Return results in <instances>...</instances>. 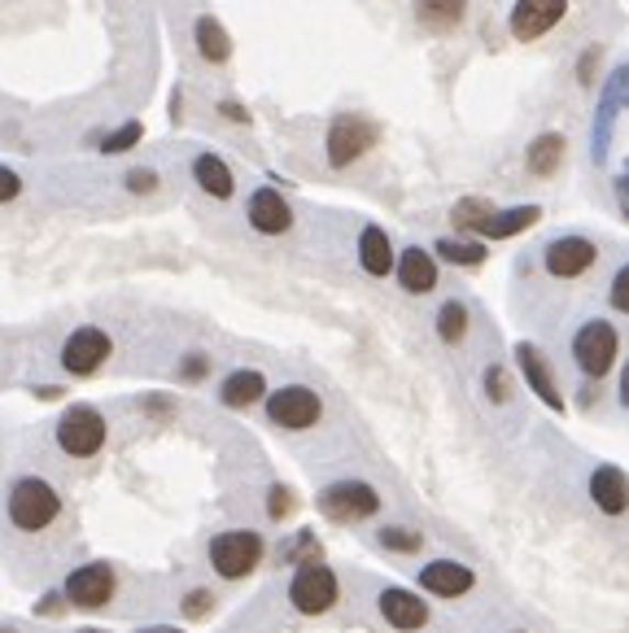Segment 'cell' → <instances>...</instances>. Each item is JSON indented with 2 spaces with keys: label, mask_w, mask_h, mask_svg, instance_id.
<instances>
[{
  "label": "cell",
  "mask_w": 629,
  "mask_h": 633,
  "mask_svg": "<svg viewBox=\"0 0 629 633\" xmlns=\"http://www.w3.org/2000/svg\"><path fill=\"white\" fill-rule=\"evenodd\" d=\"M420 586L433 590V595H442V599H455V595H468V590H472V568L450 564V560H437V564H428V568L420 573Z\"/></svg>",
  "instance_id": "cell-15"
},
{
  "label": "cell",
  "mask_w": 629,
  "mask_h": 633,
  "mask_svg": "<svg viewBox=\"0 0 629 633\" xmlns=\"http://www.w3.org/2000/svg\"><path fill=\"white\" fill-rule=\"evenodd\" d=\"M376 507H380V498H376V490L363 485V481H336V485H328V490L319 494V511H323L328 520H336V525L367 520Z\"/></svg>",
  "instance_id": "cell-5"
},
{
  "label": "cell",
  "mask_w": 629,
  "mask_h": 633,
  "mask_svg": "<svg viewBox=\"0 0 629 633\" xmlns=\"http://www.w3.org/2000/svg\"><path fill=\"white\" fill-rule=\"evenodd\" d=\"M464 9H468V0H420L415 4L420 22H428V26H455L464 18Z\"/></svg>",
  "instance_id": "cell-25"
},
{
  "label": "cell",
  "mask_w": 629,
  "mask_h": 633,
  "mask_svg": "<svg viewBox=\"0 0 629 633\" xmlns=\"http://www.w3.org/2000/svg\"><path fill=\"white\" fill-rule=\"evenodd\" d=\"M0 633H13V630H0Z\"/></svg>",
  "instance_id": "cell-40"
},
{
  "label": "cell",
  "mask_w": 629,
  "mask_h": 633,
  "mask_svg": "<svg viewBox=\"0 0 629 633\" xmlns=\"http://www.w3.org/2000/svg\"><path fill=\"white\" fill-rule=\"evenodd\" d=\"M613 307H617V311H629V267L617 272V285H613Z\"/></svg>",
  "instance_id": "cell-33"
},
{
  "label": "cell",
  "mask_w": 629,
  "mask_h": 633,
  "mask_svg": "<svg viewBox=\"0 0 629 633\" xmlns=\"http://www.w3.org/2000/svg\"><path fill=\"white\" fill-rule=\"evenodd\" d=\"M564 13H569V0H516V9H512V35L516 39H542Z\"/></svg>",
  "instance_id": "cell-11"
},
{
  "label": "cell",
  "mask_w": 629,
  "mask_h": 633,
  "mask_svg": "<svg viewBox=\"0 0 629 633\" xmlns=\"http://www.w3.org/2000/svg\"><path fill=\"white\" fill-rule=\"evenodd\" d=\"M358 263H363L367 276H389L393 272V245H389V237L380 228H363V237H358Z\"/></svg>",
  "instance_id": "cell-20"
},
{
  "label": "cell",
  "mask_w": 629,
  "mask_h": 633,
  "mask_svg": "<svg viewBox=\"0 0 629 633\" xmlns=\"http://www.w3.org/2000/svg\"><path fill=\"white\" fill-rule=\"evenodd\" d=\"M437 254H442L446 263H459V267H477V263L485 258V245H477V241H442V245H437Z\"/></svg>",
  "instance_id": "cell-27"
},
{
  "label": "cell",
  "mask_w": 629,
  "mask_h": 633,
  "mask_svg": "<svg viewBox=\"0 0 629 633\" xmlns=\"http://www.w3.org/2000/svg\"><path fill=\"white\" fill-rule=\"evenodd\" d=\"M573 358L586 376H595V380L608 376L613 362H617V327L608 319H591L573 341Z\"/></svg>",
  "instance_id": "cell-2"
},
{
  "label": "cell",
  "mask_w": 629,
  "mask_h": 633,
  "mask_svg": "<svg viewBox=\"0 0 629 633\" xmlns=\"http://www.w3.org/2000/svg\"><path fill=\"white\" fill-rule=\"evenodd\" d=\"M57 511H61V498H57V490H53L48 481H39V476L18 481L13 494H9V520H13L18 529H26V533L53 525Z\"/></svg>",
  "instance_id": "cell-1"
},
{
  "label": "cell",
  "mask_w": 629,
  "mask_h": 633,
  "mask_svg": "<svg viewBox=\"0 0 629 633\" xmlns=\"http://www.w3.org/2000/svg\"><path fill=\"white\" fill-rule=\"evenodd\" d=\"M210 560H215V568H219L228 582H241V577H250V573L259 568V560H263V538L250 533V529L224 533V538H215Z\"/></svg>",
  "instance_id": "cell-3"
},
{
  "label": "cell",
  "mask_w": 629,
  "mask_h": 633,
  "mask_svg": "<svg viewBox=\"0 0 629 633\" xmlns=\"http://www.w3.org/2000/svg\"><path fill=\"white\" fill-rule=\"evenodd\" d=\"M542 219V210L538 206H516V210H490V219L477 228L481 237H490V241H507V237H516V232H525V228H534Z\"/></svg>",
  "instance_id": "cell-17"
},
{
  "label": "cell",
  "mask_w": 629,
  "mask_h": 633,
  "mask_svg": "<svg viewBox=\"0 0 629 633\" xmlns=\"http://www.w3.org/2000/svg\"><path fill=\"white\" fill-rule=\"evenodd\" d=\"M516 362H521V371H525V380H529V389L551 406V411H560L564 406V398H560V389H556V380H551V367H547V358L538 354V345H516Z\"/></svg>",
  "instance_id": "cell-14"
},
{
  "label": "cell",
  "mask_w": 629,
  "mask_h": 633,
  "mask_svg": "<svg viewBox=\"0 0 629 633\" xmlns=\"http://www.w3.org/2000/svg\"><path fill=\"white\" fill-rule=\"evenodd\" d=\"M398 280H402L407 294H428V289L437 285V263H433V254L407 250V254L398 258Z\"/></svg>",
  "instance_id": "cell-19"
},
{
  "label": "cell",
  "mask_w": 629,
  "mask_h": 633,
  "mask_svg": "<svg viewBox=\"0 0 629 633\" xmlns=\"http://www.w3.org/2000/svg\"><path fill=\"white\" fill-rule=\"evenodd\" d=\"M289 599H294V608L307 612V617L328 612V608L336 603V577H332V568H323V564H314V560L311 564H302V568L294 573Z\"/></svg>",
  "instance_id": "cell-6"
},
{
  "label": "cell",
  "mask_w": 629,
  "mask_h": 633,
  "mask_svg": "<svg viewBox=\"0 0 629 633\" xmlns=\"http://www.w3.org/2000/svg\"><path fill=\"white\" fill-rule=\"evenodd\" d=\"M153 184H158L153 171H131V175H127V188H131V193H149Z\"/></svg>",
  "instance_id": "cell-36"
},
{
  "label": "cell",
  "mask_w": 629,
  "mask_h": 633,
  "mask_svg": "<svg viewBox=\"0 0 629 633\" xmlns=\"http://www.w3.org/2000/svg\"><path fill=\"white\" fill-rule=\"evenodd\" d=\"M464 332H468V307L464 302H446L437 311V336L455 345V341H464Z\"/></svg>",
  "instance_id": "cell-26"
},
{
  "label": "cell",
  "mask_w": 629,
  "mask_h": 633,
  "mask_svg": "<svg viewBox=\"0 0 629 633\" xmlns=\"http://www.w3.org/2000/svg\"><path fill=\"white\" fill-rule=\"evenodd\" d=\"M485 219H490V202H477V197L455 210V228H472V232H477Z\"/></svg>",
  "instance_id": "cell-29"
},
{
  "label": "cell",
  "mask_w": 629,
  "mask_h": 633,
  "mask_svg": "<svg viewBox=\"0 0 629 633\" xmlns=\"http://www.w3.org/2000/svg\"><path fill=\"white\" fill-rule=\"evenodd\" d=\"M591 498H595L608 516H621L629 503L626 472H621V468H595V476H591Z\"/></svg>",
  "instance_id": "cell-18"
},
{
  "label": "cell",
  "mask_w": 629,
  "mask_h": 633,
  "mask_svg": "<svg viewBox=\"0 0 629 633\" xmlns=\"http://www.w3.org/2000/svg\"><path fill=\"white\" fill-rule=\"evenodd\" d=\"M140 136H145V127H140V123H123L114 136H105V140H101V149H105V153H123V149H131Z\"/></svg>",
  "instance_id": "cell-28"
},
{
  "label": "cell",
  "mask_w": 629,
  "mask_h": 633,
  "mask_svg": "<svg viewBox=\"0 0 629 633\" xmlns=\"http://www.w3.org/2000/svg\"><path fill=\"white\" fill-rule=\"evenodd\" d=\"M485 393H490L494 402H507L512 389H507V371H503V367H490V371H485Z\"/></svg>",
  "instance_id": "cell-32"
},
{
  "label": "cell",
  "mask_w": 629,
  "mask_h": 633,
  "mask_svg": "<svg viewBox=\"0 0 629 633\" xmlns=\"http://www.w3.org/2000/svg\"><path fill=\"white\" fill-rule=\"evenodd\" d=\"M22 193V180L9 171V166H0V202H13Z\"/></svg>",
  "instance_id": "cell-35"
},
{
  "label": "cell",
  "mask_w": 629,
  "mask_h": 633,
  "mask_svg": "<svg viewBox=\"0 0 629 633\" xmlns=\"http://www.w3.org/2000/svg\"><path fill=\"white\" fill-rule=\"evenodd\" d=\"M380 617L393 625V630H420L428 621V608L420 603V595L411 590H385L380 595Z\"/></svg>",
  "instance_id": "cell-16"
},
{
  "label": "cell",
  "mask_w": 629,
  "mask_h": 633,
  "mask_svg": "<svg viewBox=\"0 0 629 633\" xmlns=\"http://www.w3.org/2000/svg\"><path fill=\"white\" fill-rule=\"evenodd\" d=\"M267 415H272L281 428H311L314 419L323 415V402H319V393L307 389V384H289V389H281V393L267 398Z\"/></svg>",
  "instance_id": "cell-7"
},
{
  "label": "cell",
  "mask_w": 629,
  "mask_h": 633,
  "mask_svg": "<svg viewBox=\"0 0 629 633\" xmlns=\"http://www.w3.org/2000/svg\"><path fill=\"white\" fill-rule=\"evenodd\" d=\"M140 633H180V630H167V625H149V630H140Z\"/></svg>",
  "instance_id": "cell-38"
},
{
  "label": "cell",
  "mask_w": 629,
  "mask_h": 633,
  "mask_svg": "<svg viewBox=\"0 0 629 633\" xmlns=\"http://www.w3.org/2000/svg\"><path fill=\"white\" fill-rule=\"evenodd\" d=\"M380 542L389 546V551H420V533H407V529H380Z\"/></svg>",
  "instance_id": "cell-31"
},
{
  "label": "cell",
  "mask_w": 629,
  "mask_h": 633,
  "mask_svg": "<svg viewBox=\"0 0 629 633\" xmlns=\"http://www.w3.org/2000/svg\"><path fill=\"white\" fill-rule=\"evenodd\" d=\"M263 389H267V380H263V371H232L228 380H224V389H219V398L228 402V406H250V402H259L263 398Z\"/></svg>",
  "instance_id": "cell-21"
},
{
  "label": "cell",
  "mask_w": 629,
  "mask_h": 633,
  "mask_svg": "<svg viewBox=\"0 0 629 633\" xmlns=\"http://www.w3.org/2000/svg\"><path fill=\"white\" fill-rule=\"evenodd\" d=\"M83 633H101V630H83Z\"/></svg>",
  "instance_id": "cell-39"
},
{
  "label": "cell",
  "mask_w": 629,
  "mask_h": 633,
  "mask_svg": "<svg viewBox=\"0 0 629 633\" xmlns=\"http://www.w3.org/2000/svg\"><path fill=\"white\" fill-rule=\"evenodd\" d=\"M110 595H114V573H110L105 564H88V568L70 573V582H66V599H70L75 608H88V612L105 608Z\"/></svg>",
  "instance_id": "cell-12"
},
{
  "label": "cell",
  "mask_w": 629,
  "mask_h": 633,
  "mask_svg": "<svg viewBox=\"0 0 629 633\" xmlns=\"http://www.w3.org/2000/svg\"><path fill=\"white\" fill-rule=\"evenodd\" d=\"M202 371H206V358H188L184 362V380H202Z\"/></svg>",
  "instance_id": "cell-37"
},
{
  "label": "cell",
  "mask_w": 629,
  "mask_h": 633,
  "mask_svg": "<svg viewBox=\"0 0 629 633\" xmlns=\"http://www.w3.org/2000/svg\"><path fill=\"white\" fill-rule=\"evenodd\" d=\"M376 145V127L367 118H336L332 131H328V162L332 166H350L354 158H363L367 149Z\"/></svg>",
  "instance_id": "cell-8"
},
{
  "label": "cell",
  "mask_w": 629,
  "mask_h": 633,
  "mask_svg": "<svg viewBox=\"0 0 629 633\" xmlns=\"http://www.w3.org/2000/svg\"><path fill=\"white\" fill-rule=\"evenodd\" d=\"M197 53H202L206 61H215V66H224V61L232 57V39H228V31H224L215 18H202V22H197Z\"/></svg>",
  "instance_id": "cell-22"
},
{
  "label": "cell",
  "mask_w": 629,
  "mask_h": 633,
  "mask_svg": "<svg viewBox=\"0 0 629 633\" xmlns=\"http://www.w3.org/2000/svg\"><path fill=\"white\" fill-rule=\"evenodd\" d=\"M110 358V336L101 327H79L70 332V341L61 345V367L70 376H92L101 362Z\"/></svg>",
  "instance_id": "cell-9"
},
{
  "label": "cell",
  "mask_w": 629,
  "mask_h": 633,
  "mask_svg": "<svg viewBox=\"0 0 629 633\" xmlns=\"http://www.w3.org/2000/svg\"><path fill=\"white\" fill-rule=\"evenodd\" d=\"M595 258H599V250L586 237H560L547 245V272L560 280H577L582 272L595 267Z\"/></svg>",
  "instance_id": "cell-10"
},
{
  "label": "cell",
  "mask_w": 629,
  "mask_h": 633,
  "mask_svg": "<svg viewBox=\"0 0 629 633\" xmlns=\"http://www.w3.org/2000/svg\"><path fill=\"white\" fill-rule=\"evenodd\" d=\"M57 446L75 459H88L105 446V419L92 411V406H70L57 424Z\"/></svg>",
  "instance_id": "cell-4"
},
{
  "label": "cell",
  "mask_w": 629,
  "mask_h": 633,
  "mask_svg": "<svg viewBox=\"0 0 629 633\" xmlns=\"http://www.w3.org/2000/svg\"><path fill=\"white\" fill-rule=\"evenodd\" d=\"M206 608H215V599H210L206 590H193V595L184 599V612H188V617H206Z\"/></svg>",
  "instance_id": "cell-34"
},
{
  "label": "cell",
  "mask_w": 629,
  "mask_h": 633,
  "mask_svg": "<svg viewBox=\"0 0 629 633\" xmlns=\"http://www.w3.org/2000/svg\"><path fill=\"white\" fill-rule=\"evenodd\" d=\"M250 223H254L259 232H267V237H281V232H289L294 210H289V202H285L276 188H259V193L250 197Z\"/></svg>",
  "instance_id": "cell-13"
},
{
  "label": "cell",
  "mask_w": 629,
  "mask_h": 633,
  "mask_svg": "<svg viewBox=\"0 0 629 633\" xmlns=\"http://www.w3.org/2000/svg\"><path fill=\"white\" fill-rule=\"evenodd\" d=\"M564 162V136H538L534 145H529V166H534V175H556V166Z\"/></svg>",
  "instance_id": "cell-24"
},
{
  "label": "cell",
  "mask_w": 629,
  "mask_h": 633,
  "mask_svg": "<svg viewBox=\"0 0 629 633\" xmlns=\"http://www.w3.org/2000/svg\"><path fill=\"white\" fill-rule=\"evenodd\" d=\"M193 175H197V184H202L210 197H232V171H228L215 153H202V158L193 162Z\"/></svg>",
  "instance_id": "cell-23"
},
{
  "label": "cell",
  "mask_w": 629,
  "mask_h": 633,
  "mask_svg": "<svg viewBox=\"0 0 629 633\" xmlns=\"http://www.w3.org/2000/svg\"><path fill=\"white\" fill-rule=\"evenodd\" d=\"M294 507H298V503H294V490H285V485H276V490L267 494V516H272V520L294 516Z\"/></svg>",
  "instance_id": "cell-30"
}]
</instances>
